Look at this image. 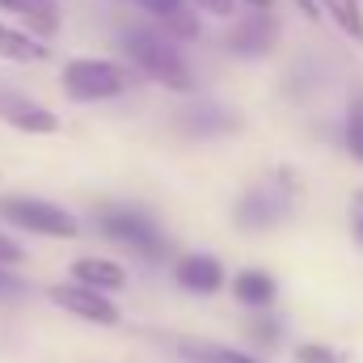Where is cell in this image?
<instances>
[{
  "label": "cell",
  "mask_w": 363,
  "mask_h": 363,
  "mask_svg": "<svg viewBox=\"0 0 363 363\" xmlns=\"http://www.w3.org/2000/svg\"><path fill=\"white\" fill-rule=\"evenodd\" d=\"M118 43H123V51H127L131 68H135V72H144L148 81H157V85H165V89H178V93L194 89L190 64L182 60V51L174 47V38H169V34L148 30V26H127Z\"/></svg>",
  "instance_id": "cell-1"
},
{
  "label": "cell",
  "mask_w": 363,
  "mask_h": 363,
  "mask_svg": "<svg viewBox=\"0 0 363 363\" xmlns=\"http://www.w3.org/2000/svg\"><path fill=\"white\" fill-rule=\"evenodd\" d=\"M135 85V68L114 60H72L64 68V93L72 101H106Z\"/></svg>",
  "instance_id": "cell-2"
},
{
  "label": "cell",
  "mask_w": 363,
  "mask_h": 363,
  "mask_svg": "<svg viewBox=\"0 0 363 363\" xmlns=\"http://www.w3.org/2000/svg\"><path fill=\"white\" fill-rule=\"evenodd\" d=\"M97 224L110 241L127 245L131 254L140 258H165L169 254V241L165 233H157V224L144 216V211H131V207H101L97 211Z\"/></svg>",
  "instance_id": "cell-3"
},
{
  "label": "cell",
  "mask_w": 363,
  "mask_h": 363,
  "mask_svg": "<svg viewBox=\"0 0 363 363\" xmlns=\"http://www.w3.org/2000/svg\"><path fill=\"white\" fill-rule=\"evenodd\" d=\"M0 216L9 224L26 228V233H38V237H64L68 241V237L81 233L72 211H64V207H55L47 199H30V194H4L0 199Z\"/></svg>",
  "instance_id": "cell-4"
},
{
  "label": "cell",
  "mask_w": 363,
  "mask_h": 363,
  "mask_svg": "<svg viewBox=\"0 0 363 363\" xmlns=\"http://www.w3.org/2000/svg\"><path fill=\"white\" fill-rule=\"evenodd\" d=\"M47 296H51L55 308H64V313H72L81 321H93V325H114L118 321L114 300H106V291H93L85 283H55Z\"/></svg>",
  "instance_id": "cell-5"
},
{
  "label": "cell",
  "mask_w": 363,
  "mask_h": 363,
  "mask_svg": "<svg viewBox=\"0 0 363 363\" xmlns=\"http://www.w3.org/2000/svg\"><path fill=\"white\" fill-rule=\"evenodd\" d=\"M287 211H291V199L283 194V190H274V186H262V190H250L241 203H237V224L241 228H250V233H262V228H274V224H283L287 220Z\"/></svg>",
  "instance_id": "cell-6"
},
{
  "label": "cell",
  "mask_w": 363,
  "mask_h": 363,
  "mask_svg": "<svg viewBox=\"0 0 363 363\" xmlns=\"http://www.w3.org/2000/svg\"><path fill=\"white\" fill-rule=\"evenodd\" d=\"M0 118H4L13 131H26V135H55V131H60V118H55L47 106L30 101V97H21V93H0Z\"/></svg>",
  "instance_id": "cell-7"
},
{
  "label": "cell",
  "mask_w": 363,
  "mask_h": 363,
  "mask_svg": "<svg viewBox=\"0 0 363 363\" xmlns=\"http://www.w3.org/2000/svg\"><path fill=\"white\" fill-rule=\"evenodd\" d=\"M228 47L237 55H267L274 47V17L271 9H254L250 17H241L228 34Z\"/></svg>",
  "instance_id": "cell-8"
},
{
  "label": "cell",
  "mask_w": 363,
  "mask_h": 363,
  "mask_svg": "<svg viewBox=\"0 0 363 363\" xmlns=\"http://www.w3.org/2000/svg\"><path fill=\"white\" fill-rule=\"evenodd\" d=\"M135 4L144 13H152L165 26L169 38H182V43L199 38V17H194V4L190 0H135Z\"/></svg>",
  "instance_id": "cell-9"
},
{
  "label": "cell",
  "mask_w": 363,
  "mask_h": 363,
  "mask_svg": "<svg viewBox=\"0 0 363 363\" xmlns=\"http://www.w3.org/2000/svg\"><path fill=\"white\" fill-rule=\"evenodd\" d=\"M178 283L186 291H199V296H211V291H220V283H224V267H220V258H211V254H190V258H182L178 267Z\"/></svg>",
  "instance_id": "cell-10"
},
{
  "label": "cell",
  "mask_w": 363,
  "mask_h": 363,
  "mask_svg": "<svg viewBox=\"0 0 363 363\" xmlns=\"http://www.w3.org/2000/svg\"><path fill=\"white\" fill-rule=\"evenodd\" d=\"M0 9L17 13L21 26H26L30 34H38V38H51V34L60 30V13H55L51 0H0Z\"/></svg>",
  "instance_id": "cell-11"
},
{
  "label": "cell",
  "mask_w": 363,
  "mask_h": 363,
  "mask_svg": "<svg viewBox=\"0 0 363 363\" xmlns=\"http://www.w3.org/2000/svg\"><path fill=\"white\" fill-rule=\"evenodd\" d=\"M72 274H77V283H85L93 291H118L127 283V271L118 262H106V258H77Z\"/></svg>",
  "instance_id": "cell-12"
},
{
  "label": "cell",
  "mask_w": 363,
  "mask_h": 363,
  "mask_svg": "<svg viewBox=\"0 0 363 363\" xmlns=\"http://www.w3.org/2000/svg\"><path fill=\"white\" fill-rule=\"evenodd\" d=\"M0 60H13V64H38L47 60V47L30 34V30H13L0 21Z\"/></svg>",
  "instance_id": "cell-13"
},
{
  "label": "cell",
  "mask_w": 363,
  "mask_h": 363,
  "mask_svg": "<svg viewBox=\"0 0 363 363\" xmlns=\"http://www.w3.org/2000/svg\"><path fill=\"white\" fill-rule=\"evenodd\" d=\"M182 127H186L190 135H224V131L237 127V114H228V110L203 101V106H194V110L182 114Z\"/></svg>",
  "instance_id": "cell-14"
},
{
  "label": "cell",
  "mask_w": 363,
  "mask_h": 363,
  "mask_svg": "<svg viewBox=\"0 0 363 363\" xmlns=\"http://www.w3.org/2000/svg\"><path fill=\"white\" fill-rule=\"evenodd\" d=\"M233 296L250 308H271L274 300V279L267 271H241L233 279Z\"/></svg>",
  "instance_id": "cell-15"
},
{
  "label": "cell",
  "mask_w": 363,
  "mask_h": 363,
  "mask_svg": "<svg viewBox=\"0 0 363 363\" xmlns=\"http://www.w3.org/2000/svg\"><path fill=\"white\" fill-rule=\"evenodd\" d=\"M178 351L190 363H258L245 351H233V347H220V342H190V338H182Z\"/></svg>",
  "instance_id": "cell-16"
},
{
  "label": "cell",
  "mask_w": 363,
  "mask_h": 363,
  "mask_svg": "<svg viewBox=\"0 0 363 363\" xmlns=\"http://www.w3.org/2000/svg\"><path fill=\"white\" fill-rule=\"evenodd\" d=\"M334 21H338V30L347 34V38H355L363 43V13H359V0H317Z\"/></svg>",
  "instance_id": "cell-17"
},
{
  "label": "cell",
  "mask_w": 363,
  "mask_h": 363,
  "mask_svg": "<svg viewBox=\"0 0 363 363\" xmlns=\"http://www.w3.org/2000/svg\"><path fill=\"white\" fill-rule=\"evenodd\" d=\"M347 148L363 165V93L351 97V106H347Z\"/></svg>",
  "instance_id": "cell-18"
},
{
  "label": "cell",
  "mask_w": 363,
  "mask_h": 363,
  "mask_svg": "<svg viewBox=\"0 0 363 363\" xmlns=\"http://www.w3.org/2000/svg\"><path fill=\"white\" fill-rule=\"evenodd\" d=\"M296 363H342V359H338V351H330V347L304 342V347H296Z\"/></svg>",
  "instance_id": "cell-19"
},
{
  "label": "cell",
  "mask_w": 363,
  "mask_h": 363,
  "mask_svg": "<svg viewBox=\"0 0 363 363\" xmlns=\"http://www.w3.org/2000/svg\"><path fill=\"white\" fill-rule=\"evenodd\" d=\"M17 296H26V279H17L9 267H0V300H17Z\"/></svg>",
  "instance_id": "cell-20"
},
{
  "label": "cell",
  "mask_w": 363,
  "mask_h": 363,
  "mask_svg": "<svg viewBox=\"0 0 363 363\" xmlns=\"http://www.w3.org/2000/svg\"><path fill=\"white\" fill-rule=\"evenodd\" d=\"M21 258H26V250H21L17 241H9V237L0 233V267H17Z\"/></svg>",
  "instance_id": "cell-21"
},
{
  "label": "cell",
  "mask_w": 363,
  "mask_h": 363,
  "mask_svg": "<svg viewBox=\"0 0 363 363\" xmlns=\"http://www.w3.org/2000/svg\"><path fill=\"white\" fill-rule=\"evenodd\" d=\"M190 4L211 13V17H233V9H237V0H190Z\"/></svg>",
  "instance_id": "cell-22"
},
{
  "label": "cell",
  "mask_w": 363,
  "mask_h": 363,
  "mask_svg": "<svg viewBox=\"0 0 363 363\" xmlns=\"http://www.w3.org/2000/svg\"><path fill=\"white\" fill-rule=\"evenodd\" d=\"M254 338L267 342V347H274V342H279V325H274V321H254Z\"/></svg>",
  "instance_id": "cell-23"
},
{
  "label": "cell",
  "mask_w": 363,
  "mask_h": 363,
  "mask_svg": "<svg viewBox=\"0 0 363 363\" xmlns=\"http://www.w3.org/2000/svg\"><path fill=\"white\" fill-rule=\"evenodd\" d=\"M296 4H300V13H304V17H321V13H317V9H321L317 0H296Z\"/></svg>",
  "instance_id": "cell-24"
},
{
  "label": "cell",
  "mask_w": 363,
  "mask_h": 363,
  "mask_svg": "<svg viewBox=\"0 0 363 363\" xmlns=\"http://www.w3.org/2000/svg\"><path fill=\"white\" fill-rule=\"evenodd\" d=\"M250 4H254V9H271V0H250Z\"/></svg>",
  "instance_id": "cell-25"
}]
</instances>
